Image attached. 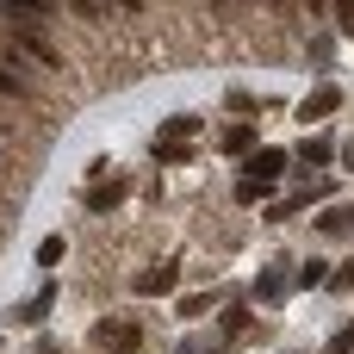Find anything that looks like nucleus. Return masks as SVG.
I'll list each match as a JSON object with an SVG mask.
<instances>
[{
    "instance_id": "1",
    "label": "nucleus",
    "mask_w": 354,
    "mask_h": 354,
    "mask_svg": "<svg viewBox=\"0 0 354 354\" xmlns=\"http://www.w3.org/2000/svg\"><path fill=\"white\" fill-rule=\"evenodd\" d=\"M93 342H106L112 354H137L143 348V330H137L131 317H100V324H93Z\"/></svg>"
},
{
    "instance_id": "3",
    "label": "nucleus",
    "mask_w": 354,
    "mask_h": 354,
    "mask_svg": "<svg viewBox=\"0 0 354 354\" xmlns=\"http://www.w3.org/2000/svg\"><path fill=\"white\" fill-rule=\"evenodd\" d=\"M336 106H342V93H336V87L324 81V87H311V100L299 106V118H305V124H317V118H330Z\"/></svg>"
},
{
    "instance_id": "8",
    "label": "nucleus",
    "mask_w": 354,
    "mask_h": 354,
    "mask_svg": "<svg viewBox=\"0 0 354 354\" xmlns=\"http://www.w3.org/2000/svg\"><path fill=\"white\" fill-rule=\"evenodd\" d=\"M124 193H131V187H124V180H112V187H100V193H87V205H93V212H112V205H118Z\"/></svg>"
},
{
    "instance_id": "13",
    "label": "nucleus",
    "mask_w": 354,
    "mask_h": 354,
    "mask_svg": "<svg viewBox=\"0 0 354 354\" xmlns=\"http://www.w3.org/2000/svg\"><path fill=\"white\" fill-rule=\"evenodd\" d=\"M0 93H25V81H19L12 68H0Z\"/></svg>"
},
{
    "instance_id": "11",
    "label": "nucleus",
    "mask_w": 354,
    "mask_h": 354,
    "mask_svg": "<svg viewBox=\"0 0 354 354\" xmlns=\"http://www.w3.org/2000/svg\"><path fill=\"white\" fill-rule=\"evenodd\" d=\"M37 261H44V268H56V261H62V236H50V243H37Z\"/></svg>"
},
{
    "instance_id": "14",
    "label": "nucleus",
    "mask_w": 354,
    "mask_h": 354,
    "mask_svg": "<svg viewBox=\"0 0 354 354\" xmlns=\"http://www.w3.org/2000/svg\"><path fill=\"white\" fill-rule=\"evenodd\" d=\"M68 6H75L81 19H100V0H68Z\"/></svg>"
},
{
    "instance_id": "4",
    "label": "nucleus",
    "mask_w": 354,
    "mask_h": 354,
    "mask_svg": "<svg viewBox=\"0 0 354 354\" xmlns=\"http://www.w3.org/2000/svg\"><path fill=\"white\" fill-rule=\"evenodd\" d=\"M19 44H25V50H31V56H37V62H44V68H56V62H62V56H56V50H50V37H44V31H37V25H19Z\"/></svg>"
},
{
    "instance_id": "6",
    "label": "nucleus",
    "mask_w": 354,
    "mask_h": 354,
    "mask_svg": "<svg viewBox=\"0 0 354 354\" xmlns=\"http://www.w3.org/2000/svg\"><path fill=\"white\" fill-rule=\"evenodd\" d=\"M50 299H56V286H37V299H25V305L12 311V324H31V317H44V311H50Z\"/></svg>"
},
{
    "instance_id": "10",
    "label": "nucleus",
    "mask_w": 354,
    "mask_h": 354,
    "mask_svg": "<svg viewBox=\"0 0 354 354\" xmlns=\"http://www.w3.org/2000/svg\"><path fill=\"white\" fill-rule=\"evenodd\" d=\"M299 156H305V162H330V143H324V137H305Z\"/></svg>"
},
{
    "instance_id": "2",
    "label": "nucleus",
    "mask_w": 354,
    "mask_h": 354,
    "mask_svg": "<svg viewBox=\"0 0 354 354\" xmlns=\"http://www.w3.org/2000/svg\"><path fill=\"white\" fill-rule=\"evenodd\" d=\"M274 174H286V149H249V180L268 187Z\"/></svg>"
},
{
    "instance_id": "7",
    "label": "nucleus",
    "mask_w": 354,
    "mask_h": 354,
    "mask_svg": "<svg viewBox=\"0 0 354 354\" xmlns=\"http://www.w3.org/2000/svg\"><path fill=\"white\" fill-rule=\"evenodd\" d=\"M255 292H261V305H280V299H286V274H280V268H268Z\"/></svg>"
},
{
    "instance_id": "18",
    "label": "nucleus",
    "mask_w": 354,
    "mask_h": 354,
    "mask_svg": "<svg viewBox=\"0 0 354 354\" xmlns=\"http://www.w3.org/2000/svg\"><path fill=\"white\" fill-rule=\"evenodd\" d=\"M118 6H124V12H137V6H143V0H118Z\"/></svg>"
},
{
    "instance_id": "17",
    "label": "nucleus",
    "mask_w": 354,
    "mask_h": 354,
    "mask_svg": "<svg viewBox=\"0 0 354 354\" xmlns=\"http://www.w3.org/2000/svg\"><path fill=\"white\" fill-rule=\"evenodd\" d=\"M19 6H37V12H44V6H50V0H19Z\"/></svg>"
},
{
    "instance_id": "12",
    "label": "nucleus",
    "mask_w": 354,
    "mask_h": 354,
    "mask_svg": "<svg viewBox=\"0 0 354 354\" xmlns=\"http://www.w3.org/2000/svg\"><path fill=\"white\" fill-rule=\"evenodd\" d=\"M212 305H218V299H212V292H205V299H187V305H180V317H205V311H212Z\"/></svg>"
},
{
    "instance_id": "19",
    "label": "nucleus",
    "mask_w": 354,
    "mask_h": 354,
    "mask_svg": "<svg viewBox=\"0 0 354 354\" xmlns=\"http://www.w3.org/2000/svg\"><path fill=\"white\" fill-rule=\"evenodd\" d=\"M311 6H324V0H311Z\"/></svg>"
},
{
    "instance_id": "5",
    "label": "nucleus",
    "mask_w": 354,
    "mask_h": 354,
    "mask_svg": "<svg viewBox=\"0 0 354 354\" xmlns=\"http://www.w3.org/2000/svg\"><path fill=\"white\" fill-rule=\"evenodd\" d=\"M174 280H180V274H174V261H156V268L137 280V292H174Z\"/></svg>"
},
{
    "instance_id": "9",
    "label": "nucleus",
    "mask_w": 354,
    "mask_h": 354,
    "mask_svg": "<svg viewBox=\"0 0 354 354\" xmlns=\"http://www.w3.org/2000/svg\"><path fill=\"white\" fill-rule=\"evenodd\" d=\"M224 149H230V156L255 149V131H249V124H230V131H224Z\"/></svg>"
},
{
    "instance_id": "15",
    "label": "nucleus",
    "mask_w": 354,
    "mask_h": 354,
    "mask_svg": "<svg viewBox=\"0 0 354 354\" xmlns=\"http://www.w3.org/2000/svg\"><path fill=\"white\" fill-rule=\"evenodd\" d=\"M336 19H342V25L354 31V0H336Z\"/></svg>"
},
{
    "instance_id": "16",
    "label": "nucleus",
    "mask_w": 354,
    "mask_h": 354,
    "mask_svg": "<svg viewBox=\"0 0 354 354\" xmlns=\"http://www.w3.org/2000/svg\"><path fill=\"white\" fill-rule=\"evenodd\" d=\"M336 286H354V261H348V268H342V274H336Z\"/></svg>"
}]
</instances>
